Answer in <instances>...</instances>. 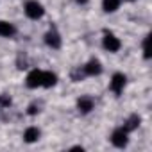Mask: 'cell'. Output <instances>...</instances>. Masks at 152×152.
<instances>
[{"instance_id":"1","label":"cell","mask_w":152,"mask_h":152,"mask_svg":"<svg viewBox=\"0 0 152 152\" xmlns=\"http://www.w3.org/2000/svg\"><path fill=\"white\" fill-rule=\"evenodd\" d=\"M23 9H25V15H27L31 20H39V18L45 15V7L38 2V0H27Z\"/></svg>"},{"instance_id":"2","label":"cell","mask_w":152,"mask_h":152,"mask_svg":"<svg viewBox=\"0 0 152 152\" xmlns=\"http://www.w3.org/2000/svg\"><path fill=\"white\" fill-rule=\"evenodd\" d=\"M25 84H27V88H31V90L41 88V86H43V70H38V68L31 70L29 75H27V79H25Z\"/></svg>"},{"instance_id":"3","label":"cell","mask_w":152,"mask_h":152,"mask_svg":"<svg viewBox=\"0 0 152 152\" xmlns=\"http://www.w3.org/2000/svg\"><path fill=\"white\" fill-rule=\"evenodd\" d=\"M129 132L124 129V127H120V129H115L113 131V134H111V143L115 145V147H118V148H124L125 145H127V141H129Z\"/></svg>"},{"instance_id":"4","label":"cell","mask_w":152,"mask_h":152,"mask_svg":"<svg viewBox=\"0 0 152 152\" xmlns=\"http://www.w3.org/2000/svg\"><path fill=\"white\" fill-rule=\"evenodd\" d=\"M125 83H127V77H125L124 73H115L113 77H111L109 88H111V91H113V93L120 95V93L124 91V88H125Z\"/></svg>"},{"instance_id":"5","label":"cell","mask_w":152,"mask_h":152,"mask_svg":"<svg viewBox=\"0 0 152 152\" xmlns=\"http://www.w3.org/2000/svg\"><path fill=\"white\" fill-rule=\"evenodd\" d=\"M102 45H104V48H106V50H109V52H118V50H120V47H122L120 39H118L115 34H111V32H106V34H104Z\"/></svg>"},{"instance_id":"6","label":"cell","mask_w":152,"mask_h":152,"mask_svg":"<svg viewBox=\"0 0 152 152\" xmlns=\"http://www.w3.org/2000/svg\"><path fill=\"white\" fill-rule=\"evenodd\" d=\"M83 72H84V75L95 77V75H100V73H102V64H100L99 59H91V61H88V63L83 66Z\"/></svg>"},{"instance_id":"7","label":"cell","mask_w":152,"mask_h":152,"mask_svg":"<svg viewBox=\"0 0 152 152\" xmlns=\"http://www.w3.org/2000/svg\"><path fill=\"white\" fill-rule=\"evenodd\" d=\"M45 43L50 47V48H59L61 47V36H59V32L57 31H48L47 34H45Z\"/></svg>"},{"instance_id":"8","label":"cell","mask_w":152,"mask_h":152,"mask_svg":"<svg viewBox=\"0 0 152 152\" xmlns=\"http://www.w3.org/2000/svg\"><path fill=\"white\" fill-rule=\"evenodd\" d=\"M93 99L91 97H81L79 100H77V107H79V111L81 113H90L91 109H93Z\"/></svg>"},{"instance_id":"9","label":"cell","mask_w":152,"mask_h":152,"mask_svg":"<svg viewBox=\"0 0 152 152\" xmlns=\"http://www.w3.org/2000/svg\"><path fill=\"white\" fill-rule=\"evenodd\" d=\"M15 32H16V29H15V25H13V23L0 20V36H4V38H11V36H15Z\"/></svg>"},{"instance_id":"10","label":"cell","mask_w":152,"mask_h":152,"mask_svg":"<svg viewBox=\"0 0 152 152\" xmlns=\"http://www.w3.org/2000/svg\"><path fill=\"white\" fill-rule=\"evenodd\" d=\"M140 122H141V118H140L138 115H132V116H129V118L125 120L124 129H125L127 132H131V131H134V129H138V127H140Z\"/></svg>"},{"instance_id":"11","label":"cell","mask_w":152,"mask_h":152,"mask_svg":"<svg viewBox=\"0 0 152 152\" xmlns=\"http://www.w3.org/2000/svg\"><path fill=\"white\" fill-rule=\"evenodd\" d=\"M23 140H25L27 143L38 141V140H39V129H38V127H29V129L23 132Z\"/></svg>"},{"instance_id":"12","label":"cell","mask_w":152,"mask_h":152,"mask_svg":"<svg viewBox=\"0 0 152 152\" xmlns=\"http://www.w3.org/2000/svg\"><path fill=\"white\" fill-rule=\"evenodd\" d=\"M57 83V75L52 72H43V86L41 88H52Z\"/></svg>"},{"instance_id":"13","label":"cell","mask_w":152,"mask_h":152,"mask_svg":"<svg viewBox=\"0 0 152 152\" xmlns=\"http://www.w3.org/2000/svg\"><path fill=\"white\" fill-rule=\"evenodd\" d=\"M120 2L122 0H102V7L106 13H115L120 7Z\"/></svg>"},{"instance_id":"14","label":"cell","mask_w":152,"mask_h":152,"mask_svg":"<svg viewBox=\"0 0 152 152\" xmlns=\"http://www.w3.org/2000/svg\"><path fill=\"white\" fill-rule=\"evenodd\" d=\"M148 43H150V36H145V39H143V56H145V59L150 57V47H148Z\"/></svg>"},{"instance_id":"15","label":"cell","mask_w":152,"mask_h":152,"mask_svg":"<svg viewBox=\"0 0 152 152\" xmlns=\"http://www.w3.org/2000/svg\"><path fill=\"white\" fill-rule=\"evenodd\" d=\"M36 113H38L36 106H31V107H29V115H36Z\"/></svg>"},{"instance_id":"16","label":"cell","mask_w":152,"mask_h":152,"mask_svg":"<svg viewBox=\"0 0 152 152\" xmlns=\"http://www.w3.org/2000/svg\"><path fill=\"white\" fill-rule=\"evenodd\" d=\"M86 2H88V0H77V4H81V6H84Z\"/></svg>"},{"instance_id":"17","label":"cell","mask_w":152,"mask_h":152,"mask_svg":"<svg viewBox=\"0 0 152 152\" xmlns=\"http://www.w3.org/2000/svg\"><path fill=\"white\" fill-rule=\"evenodd\" d=\"M127 2H134V0H127Z\"/></svg>"}]
</instances>
